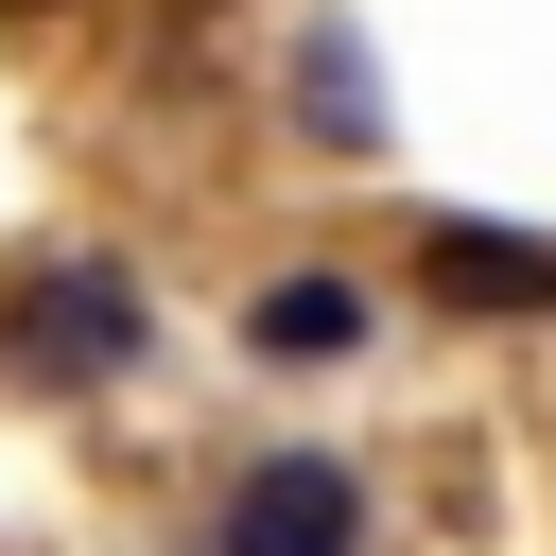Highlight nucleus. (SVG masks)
<instances>
[{"mask_svg":"<svg viewBox=\"0 0 556 556\" xmlns=\"http://www.w3.org/2000/svg\"><path fill=\"white\" fill-rule=\"evenodd\" d=\"M208 556H365V486L330 452H261L226 504H208Z\"/></svg>","mask_w":556,"mask_h":556,"instance_id":"1","label":"nucleus"},{"mask_svg":"<svg viewBox=\"0 0 556 556\" xmlns=\"http://www.w3.org/2000/svg\"><path fill=\"white\" fill-rule=\"evenodd\" d=\"M17 365H35V382H104V365H139V278H122V261H52V278L17 295Z\"/></svg>","mask_w":556,"mask_h":556,"instance_id":"2","label":"nucleus"},{"mask_svg":"<svg viewBox=\"0 0 556 556\" xmlns=\"http://www.w3.org/2000/svg\"><path fill=\"white\" fill-rule=\"evenodd\" d=\"M417 278L452 313H556V243L539 226H417Z\"/></svg>","mask_w":556,"mask_h":556,"instance_id":"3","label":"nucleus"},{"mask_svg":"<svg viewBox=\"0 0 556 556\" xmlns=\"http://www.w3.org/2000/svg\"><path fill=\"white\" fill-rule=\"evenodd\" d=\"M243 348H261V365H348V348H365V278H330V261H295V278H261V313H243Z\"/></svg>","mask_w":556,"mask_h":556,"instance_id":"4","label":"nucleus"},{"mask_svg":"<svg viewBox=\"0 0 556 556\" xmlns=\"http://www.w3.org/2000/svg\"><path fill=\"white\" fill-rule=\"evenodd\" d=\"M295 104H313V122L348 139V156L382 139V104H365V70H348V35H313V52H295Z\"/></svg>","mask_w":556,"mask_h":556,"instance_id":"5","label":"nucleus"},{"mask_svg":"<svg viewBox=\"0 0 556 556\" xmlns=\"http://www.w3.org/2000/svg\"><path fill=\"white\" fill-rule=\"evenodd\" d=\"M0 17H35V0H0Z\"/></svg>","mask_w":556,"mask_h":556,"instance_id":"6","label":"nucleus"}]
</instances>
